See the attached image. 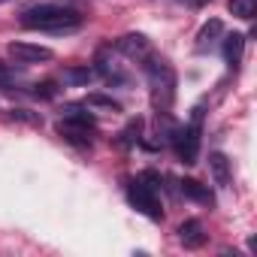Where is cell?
I'll use <instances>...</instances> for the list:
<instances>
[{
	"label": "cell",
	"mask_w": 257,
	"mask_h": 257,
	"mask_svg": "<svg viewBox=\"0 0 257 257\" xmlns=\"http://www.w3.org/2000/svg\"><path fill=\"white\" fill-rule=\"evenodd\" d=\"M22 25L28 31H46V34H73L82 28V13L64 4H37L22 13Z\"/></svg>",
	"instance_id": "obj_1"
},
{
	"label": "cell",
	"mask_w": 257,
	"mask_h": 257,
	"mask_svg": "<svg viewBox=\"0 0 257 257\" xmlns=\"http://www.w3.org/2000/svg\"><path fill=\"white\" fill-rule=\"evenodd\" d=\"M143 67H146V79H149L152 103H155L158 115H170V106H173V97H176V73H173L170 61L149 55Z\"/></svg>",
	"instance_id": "obj_2"
},
{
	"label": "cell",
	"mask_w": 257,
	"mask_h": 257,
	"mask_svg": "<svg viewBox=\"0 0 257 257\" xmlns=\"http://www.w3.org/2000/svg\"><path fill=\"white\" fill-rule=\"evenodd\" d=\"M158 182H161V176L152 173V170H146L140 179L127 182V200H131V206L137 212H143L146 218H152V221H161L164 218L161 197H158Z\"/></svg>",
	"instance_id": "obj_3"
},
{
	"label": "cell",
	"mask_w": 257,
	"mask_h": 257,
	"mask_svg": "<svg viewBox=\"0 0 257 257\" xmlns=\"http://www.w3.org/2000/svg\"><path fill=\"white\" fill-rule=\"evenodd\" d=\"M200 109L194 112V118L185 124V127H179L176 131V137H173V146H176V155H179V161L185 164V167H194L197 164V158H200Z\"/></svg>",
	"instance_id": "obj_4"
},
{
	"label": "cell",
	"mask_w": 257,
	"mask_h": 257,
	"mask_svg": "<svg viewBox=\"0 0 257 257\" xmlns=\"http://www.w3.org/2000/svg\"><path fill=\"white\" fill-rule=\"evenodd\" d=\"M10 58L16 64H40V61H52L55 52L46 49V46H37V43H10L7 46Z\"/></svg>",
	"instance_id": "obj_5"
},
{
	"label": "cell",
	"mask_w": 257,
	"mask_h": 257,
	"mask_svg": "<svg viewBox=\"0 0 257 257\" xmlns=\"http://www.w3.org/2000/svg\"><path fill=\"white\" fill-rule=\"evenodd\" d=\"M115 49L124 55V58H134V61H146L149 55H152V40L146 37V34H124L118 43H115Z\"/></svg>",
	"instance_id": "obj_6"
},
{
	"label": "cell",
	"mask_w": 257,
	"mask_h": 257,
	"mask_svg": "<svg viewBox=\"0 0 257 257\" xmlns=\"http://www.w3.org/2000/svg\"><path fill=\"white\" fill-rule=\"evenodd\" d=\"M179 242L185 245V248H203L206 245V227L197 221V218H191V221H185L182 227H179Z\"/></svg>",
	"instance_id": "obj_7"
},
{
	"label": "cell",
	"mask_w": 257,
	"mask_h": 257,
	"mask_svg": "<svg viewBox=\"0 0 257 257\" xmlns=\"http://www.w3.org/2000/svg\"><path fill=\"white\" fill-rule=\"evenodd\" d=\"M209 170H212V179H215L218 188H230L233 185V170H230L227 155H221V152L209 155Z\"/></svg>",
	"instance_id": "obj_8"
},
{
	"label": "cell",
	"mask_w": 257,
	"mask_h": 257,
	"mask_svg": "<svg viewBox=\"0 0 257 257\" xmlns=\"http://www.w3.org/2000/svg\"><path fill=\"white\" fill-rule=\"evenodd\" d=\"M58 134H61L67 143H73V146H79V149H88V146H91V134H94V131H88V127H79V124H70V121H64V118H61Z\"/></svg>",
	"instance_id": "obj_9"
},
{
	"label": "cell",
	"mask_w": 257,
	"mask_h": 257,
	"mask_svg": "<svg viewBox=\"0 0 257 257\" xmlns=\"http://www.w3.org/2000/svg\"><path fill=\"white\" fill-rule=\"evenodd\" d=\"M221 37H224V25H221L218 19H209V22L200 28V34H197V52H209Z\"/></svg>",
	"instance_id": "obj_10"
},
{
	"label": "cell",
	"mask_w": 257,
	"mask_h": 257,
	"mask_svg": "<svg viewBox=\"0 0 257 257\" xmlns=\"http://www.w3.org/2000/svg\"><path fill=\"white\" fill-rule=\"evenodd\" d=\"M179 188H182V194H185L188 200H194V203H203V206H212V203H215V197H212L209 185H200L197 179H185Z\"/></svg>",
	"instance_id": "obj_11"
},
{
	"label": "cell",
	"mask_w": 257,
	"mask_h": 257,
	"mask_svg": "<svg viewBox=\"0 0 257 257\" xmlns=\"http://www.w3.org/2000/svg\"><path fill=\"white\" fill-rule=\"evenodd\" d=\"M242 52H245V37H242V34L224 37V58H227L230 67H239V64H242Z\"/></svg>",
	"instance_id": "obj_12"
},
{
	"label": "cell",
	"mask_w": 257,
	"mask_h": 257,
	"mask_svg": "<svg viewBox=\"0 0 257 257\" xmlns=\"http://www.w3.org/2000/svg\"><path fill=\"white\" fill-rule=\"evenodd\" d=\"M94 76H97V70L88 67V64H85V67H67V70H64V85H76V88H79V85H91Z\"/></svg>",
	"instance_id": "obj_13"
},
{
	"label": "cell",
	"mask_w": 257,
	"mask_h": 257,
	"mask_svg": "<svg viewBox=\"0 0 257 257\" xmlns=\"http://www.w3.org/2000/svg\"><path fill=\"white\" fill-rule=\"evenodd\" d=\"M64 121L79 124V127H88V131H97L94 115H91V112H82V106H67V109H64Z\"/></svg>",
	"instance_id": "obj_14"
},
{
	"label": "cell",
	"mask_w": 257,
	"mask_h": 257,
	"mask_svg": "<svg viewBox=\"0 0 257 257\" xmlns=\"http://www.w3.org/2000/svg\"><path fill=\"white\" fill-rule=\"evenodd\" d=\"M85 109H100V112H121V103L106 97V94H88L85 97Z\"/></svg>",
	"instance_id": "obj_15"
},
{
	"label": "cell",
	"mask_w": 257,
	"mask_h": 257,
	"mask_svg": "<svg viewBox=\"0 0 257 257\" xmlns=\"http://www.w3.org/2000/svg\"><path fill=\"white\" fill-rule=\"evenodd\" d=\"M230 13L236 16V19H254V13H257V0H230Z\"/></svg>",
	"instance_id": "obj_16"
},
{
	"label": "cell",
	"mask_w": 257,
	"mask_h": 257,
	"mask_svg": "<svg viewBox=\"0 0 257 257\" xmlns=\"http://www.w3.org/2000/svg\"><path fill=\"white\" fill-rule=\"evenodd\" d=\"M140 131H143V121H140V118H134V121L121 131V143H124V146H134V143L140 140Z\"/></svg>",
	"instance_id": "obj_17"
},
{
	"label": "cell",
	"mask_w": 257,
	"mask_h": 257,
	"mask_svg": "<svg viewBox=\"0 0 257 257\" xmlns=\"http://www.w3.org/2000/svg\"><path fill=\"white\" fill-rule=\"evenodd\" d=\"M34 97L52 100V97H58V85H55V82H37V85H34Z\"/></svg>",
	"instance_id": "obj_18"
},
{
	"label": "cell",
	"mask_w": 257,
	"mask_h": 257,
	"mask_svg": "<svg viewBox=\"0 0 257 257\" xmlns=\"http://www.w3.org/2000/svg\"><path fill=\"white\" fill-rule=\"evenodd\" d=\"M10 85H16V70L0 61V88H7V91H10Z\"/></svg>",
	"instance_id": "obj_19"
},
{
	"label": "cell",
	"mask_w": 257,
	"mask_h": 257,
	"mask_svg": "<svg viewBox=\"0 0 257 257\" xmlns=\"http://www.w3.org/2000/svg\"><path fill=\"white\" fill-rule=\"evenodd\" d=\"M179 4H188V7H194V10H200V7H206V4H212V0H179Z\"/></svg>",
	"instance_id": "obj_20"
},
{
	"label": "cell",
	"mask_w": 257,
	"mask_h": 257,
	"mask_svg": "<svg viewBox=\"0 0 257 257\" xmlns=\"http://www.w3.org/2000/svg\"><path fill=\"white\" fill-rule=\"evenodd\" d=\"M4 4H10V0H0V7H4Z\"/></svg>",
	"instance_id": "obj_21"
}]
</instances>
